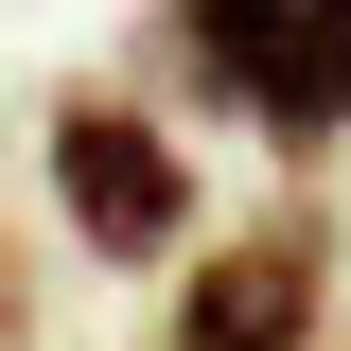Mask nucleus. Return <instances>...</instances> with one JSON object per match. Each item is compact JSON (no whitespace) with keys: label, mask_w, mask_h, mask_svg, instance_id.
Instances as JSON below:
<instances>
[{"label":"nucleus","mask_w":351,"mask_h":351,"mask_svg":"<svg viewBox=\"0 0 351 351\" xmlns=\"http://www.w3.org/2000/svg\"><path fill=\"white\" fill-rule=\"evenodd\" d=\"M53 228L88 263H193V158L158 106H123V88L53 106Z\"/></svg>","instance_id":"nucleus-1"},{"label":"nucleus","mask_w":351,"mask_h":351,"mask_svg":"<svg viewBox=\"0 0 351 351\" xmlns=\"http://www.w3.org/2000/svg\"><path fill=\"white\" fill-rule=\"evenodd\" d=\"M176 88H211L228 123H263L281 158H334V71H316V0H158Z\"/></svg>","instance_id":"nucleus-2"},{"label":"nucleus","mask_w":351,"mask_h":351,"mask_svg":"<svg viewBox=\"0 0 351 351\" xmlns=\"http://www.w3.org/2000/svg\"><path fill=\"white\" fill-rule=\"evenodd\" d=\"M316 316H334L316 211H263V228H228V246L176 263V351H316Z\"/></svg>","instance_id":"nucleus-3"},{"label":"nucleus","mask_w":351,"mask_h":351,"mask_svg":"<svg viewBox=\"0 0 351 351\" xmlns=\"http://www.w3.org/2000/svg\"><path fill=\"white\" fill-rule=\"evenodd\" d=\"M316 71H334V123H351V0H316Z\"/></svg>","instance_id":"nucleus-4"}]
</instances>
